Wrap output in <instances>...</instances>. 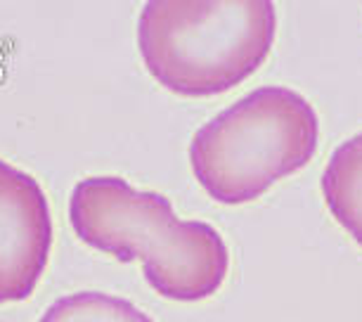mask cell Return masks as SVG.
<instances>
[{
    "instance_id": "1",
    "label": "cell",
    "mask_w": 362,
    "mask_h": 322,
    "mask_svg": "<svg viewBox=\"0 0 362 322\" xmlns=\"http://www.w3.org/2000/svg\"><path fill=\"white\" fill-rule=\"evenodd\" d=\"M69 223L81 242L116 261L140 258L147 284L163 299H209L228 275L230 253L221 232L202 221H180L163 195L135 190L119 176L74 185Z\"/></svg>"
},
{
    "instance_id": "2",
    "label": "cell",
    "mask_w": 362,
    "mask_h": 322,
    "mask_svg": "<svg viewBox=\"0 0 362 322\" xmlns=\"http://www.w3.org/2000/svg\"><path fill=\"white\" fill-rule=\"evenodd\" d=\"M275 31L268 0H149L138 19V47L166 91L211 98L268 59Z\"/></svg>"
},
{
    "instance_id": "3",
    "label": "cell",
    "mask_w": 362,
    "mask_h": 322,
    "mask_svg": "<svg viewBox=\"0 0 362 322\" xmlns=\"http://www.w3.org/2000/svg\"><path fill=\"white\" fill-rule=\"evenodd\" d=\"M315 109L300 93L265 86L204 123L189 142V163L211 200L247 204L313 159Z\"/></svg>"
},
{
    "instance_id": "4",
    "label": "cell",
    "mask_w": 362,
    "mask_h": 322,
    "mask_svg": "<svg viewBox=\"0 0 362 322\" xmlns=\"http://www.w3.org/2000/svg\"><path fill=\"white\" fill-rule=\"evenodd\" d=\"M50 246L52 218L40 183L0 159V306L36 292Z\"/></svg>"
},
{
    "instance_id": "5",
    "label": "cell",
    "mask_w": 362,
    "mask_h": 322,
    "mask_svg": "<svg viewBox=\"0 0 362 322\" xmlns=\"http://www.w3.org/2000/svg\"><path fill=\"white\" fill-rule=\"evenodd\" d=\"M322 197L337 223L362 244V133L334 149L322 173Z\"/></svg>"
},
{
    "instance_id": "6",
    "label": "cell",
    "mask_w": 362,
    "mask_h": 322,
    "mask_svg": "<svg viewBox=\"0 0 362 322\" xmlns=\"http://www.w3.org/2000/svg\"><path fill=\"white\" fill-rule=\"evenodd\" d=\"M38 322H154L131 301L105 292L66 294L47 306Z\"/></svg>"
}]
</instances>
